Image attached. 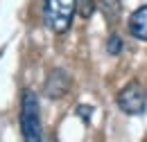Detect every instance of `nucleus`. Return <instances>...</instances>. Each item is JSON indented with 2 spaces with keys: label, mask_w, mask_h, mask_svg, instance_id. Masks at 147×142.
<instances>
[{
  "label": "nucleus",
  "mask_w": 147,
  "mask_h": 142,
  "mask_svg": "<svg viewBox=\"0 0 147 142\" xmlns=\"http://www.w3.org/2000/svg\"><path fill=\"white\" fill-rule=\"evenodd\" d=\"M75 113H77L84 122H88V120H91V113H93V106H84V104H82V106L75 108Z\"/></svg>",
  "instance_id": "9"
},
{
  "label": "nucleus",
  "mask_w": 147,
  "mask_h": 142,
  "mask_svg": "<svg viewBox=\"0 0 147 142\" xmlns=\"http://www.w3.org/2000/svg\"><path fill=\"white\" fill-rule=\"evenodd\" d=\"M97 7L102 9V14H104V18H107L109 23H115L118 16H120V11H122L120 0H100V5H97Z\"/></svg>",
  "instance_id": "6"
},
{
  "label": "nucleus",
  "mask_w": 147,
  "mask_h": 142,
  "mask_svg": "<svg viewBox=\"0 0 147 142\" xmlns=\"http://www.w3.org/2000/svg\"><path fill=\"white\" fill-rule=\"evenodd\" d=\"M20 135L23 142H43L38 97L32 90H25L20 97Z\"/></svg>",
  "instance_id": "1"
},
{
  "label": "nucleus",
  "mask_w": 147,
  "mask_h": 142,
  "mask_svg": "<svg viewBox=\"0 0 147 142\" xmlns=\"http://www.w3.org/2000/svg\"><path fill=\"white\" fill-rule=\"evenodd\" d=\"M68 90H70V77H68V72L61 70V68H55L50 72V77L45 79V95L50 99H59Z\"/></svg>",
  "instance_id": "4"
},
{
  "label": "nucleus",
  "mask_w": 147,
  "mask_h": 142,
  "mask_svg": "<svg viewBox=\"0 0 147 142\" xmlns=\"http://www.w3.org/2000/svg\"><path fill=\"white\" fill-rule=\"evenodd\" d=\"M122 48H125V43H122V38L118 34H111L109 41H107V52L111 54V56H118V54L122 52Z\"/></svg>",
  "instance_id": "7"
},
{
  "label": "nucleus",
  "mask_w": 147,
  "mask_h": 142,
  "mask_svg": "<svg viewBox=\"0 0 147 142\" xmlns=\"http://www.w3.org/2000/svg\"><path fill=\"white\" fill-rule=\"evenodd\" d=\"M115 104L122 113L127 115H143L147 108V92L145 86L140 81H129L127 86L118 90V97H115Z\"/></svg>",
  "instance_id": "3"
},
{
  "label": "nucleus",
  "mask_w": 147,
  "mask_h": 142,
  "mask_svg": "<svg viewBox=\"0 0 147 142\" xmlns=\"http://www.w3.org/2000/svg\"><path fill=\"white\" fill-rule=\"evenodd\" d=\"M77 0H43V23L50 32L66 34L73 25Z\"/></svg>",
  "instance_id": "2"
},
{
  "label": "nucleus",
  "mask_w": 147,
  "mask_h": 142,
  "mask_svg": "<svg viewBox=\"0 0 147 142\" xmlns=\"http://www.w3.org/2000/svg\"><path fill=\"white\" fill-rule=\"evenodd\" d=\"M129 34L138 41H147V5H143L140 9H136L131 16H129Z\"/></svg>",
  "instance_id": "5"
},
{
  "label": "nucleus",
  "mask_w": 147,
  "mask_h": 142,
  "mask_svg": "<svg viewBox=\"0 0 147 142\" xmlns=\"http://www.w3.org/2000/svg\"><path fill=\"white\" fill-rule=\"evenodd\" d=\"M95 0H77V11L82 18H91L93 11H95Z\"/></svg>",
  "instance_id": "8"
}]
</instances>
